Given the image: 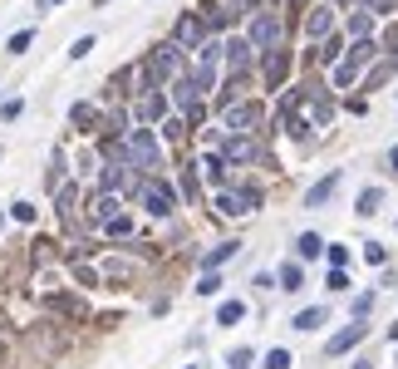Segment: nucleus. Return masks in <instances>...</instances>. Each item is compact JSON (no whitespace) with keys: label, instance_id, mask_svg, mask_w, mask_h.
<instances>
[{"label":"nucleus","instance_id":"nucleus-1","mask_svg":"<svg viewBox=\"0 0 398 369\" xmlns=\"http://www.w3.org/2000/svg\"><path fill=\"white\" fill-rule=\"evenodd\" d=\"M123 163L128 168H163V148H158V138H153V128H133L128 133V143H123Z\"/></svg>","mask_w":398,"mask_h":369},{"label":"nucleus","instance_id":"nucleus-2","mask_svg":"<svg viewBox=\"0 0 398 369\" xmlns=\"http://www.w3.org/2000/svg\"><path fill=\"white\" fill-rule=\"evenodd\" d=\"M281 40H286V25H281V15H271V10H261V15L246 25V45L261 50V55H276Z\"/></svg>","mask_w":398,"mask_h":369},{"label":"nucleus","instance_id":"nucleus-3","mask_svg":"<svg viewBox=\"0 0 398 369\" xmlns=\"http://www.w3.org/2000/svg\"><path fill=\"white\" fill-rule=\"evenodd\" d=\"M138 202H143L153 217H168V212L177 207V192L163 183V178H148V183H138Z\"/></svg>","mask_w":398,"mask_h":369},{"label":"nucleus","instance_id":"nucleus-4","mask_svg":"<svg viewBox=\"0 0 398 369\" xmlns=\"http://www.w3.org/2000/svg\"><path fill=\"white\" fill-rule=\"evenodd\" d=\"M148 69H153V79H177V74H182V50H177L172 40H163V45L148 55Z\"/></svg>","mask_w":398,"mask_h":369},{"label":"nucleus","instance_id":"nucleus-5","mask_svg":"<svg viewBox=\"0 0 398 369\" xmlns=\"http://www.w3.org/2000/svg\"><path fill=\"white\" fill-rule=\"evenodd\" d=\"M261 118H266V103H236V108H226V133L246 138L261 128Z\"/></svg>","mask_w":398,"mask_h":369},{"label":"nucleus","instance_id":"nucleus-6","mask_svg":"<svg viewBox=\"0 0 398 369\" xmlns=\"http://www.w3.org/2000/svg\"><path fill=\"white\" fill-rule=\"evenodd\" d=\"M364 335H369V325H364V320H354V325H344L339 335H329V340H324V355H349Z\"/></svg>","mask_w":398,"mask_h":369},{"label":"nucleus","instance_id":"nucleus-7","mask_svg":"<svg viewBox=\"0 0 398 369\" xmlns=\"http://www.w3.org/2000/svg\"><path fill=\"white\" fill-rule=\"evenodd\" d=\"M172 45L177 50H201V15H182L172 25Z\"/></svg>","mask_w":398,"mask_h":369},{"label":"nucleus","instance_id":"nucleus-8","mask_svg":"<svg viewBox=\"0 0 398 369\" xmlns=\"http://www.w3.org/2000/svg\"><path fill=\"white\" fill-rule=\"evenodd\" d=\"M339 183H344V173H339V168H334V173H324L320 183L305 192V207H324V202H329V197L339 192Z\"/></svg>","mask_w":398,"mask_h":369},{"label":"nucleus","instance_id":"nucleus-9","mask_svg":"<svg viewBox=\"0 0 398 369\" xmlns=\"http://www.w3.org/2000/svg\"><path fill=\"white\" fill-rule=\"evenodd\" d=\"M256 153H261V148H256L251 138H236V133H231V138L221 143V158H226V163H251Z\"/></svg>","mask_w":398,"mask_h":369},{"label":"nucleus","instance_id":"nucleus-10","mask_svg":"<svg viewBox=\"0 0 398 369\" xmlns=\"http://www.w3.org/2000/svg\"><path fill=\"white\" fill-rule=\"evenodd\" d=\"M286 69H291V55H286V50L266 55V89H281V84H286Z\"/></svg>","mask_w":398,"mask_h":369},{"label":"nucleus","instance_id":"nucleus-11","mask_svg":"<svg viewBox=\"0 0 398 369\" xmlns=\"http://www.w3.org/2000/svg\"><path fill=\"white\" fill-rule=\"evenodd\" d=\"M221 55H226V64H231L236 74L251 64V45H246V40H226V45H221Z\"/></svg>","mask_w":398,"mask_h":369},{"label":"nucleus","instance_id":"nucleus-12","mask_svg":"<svg viewBox=\"0 0 398 369\" xmlns=\"http://www.w3.org/2000/svg\"><path fill=\"white\" fill-rule=\"evenodd\" d=\"M236 251H241V242H221V246H211V251L201 256V266H206V271H216V266H226Z\"/></svg>","mask_w":398,"mask_h":369},{"label":"nucleus","instance_id":"nucleus-13","mask_svg":"<svg viewBox=\"0 0 398 369\" xmlns=\"http://www.w3.org/2000/svg\"><path fill=\"white\" fill-rule=\"evenodd\" d=\"M291 325H295V330H320V325H324V305H305V310H295Z\"/></svg>","mask_w":398,"mask_h":369},{"label":"nucleus","instance_id":"nucleus-14","mask_svg":"<svg viewBox=\"0 0 398 369\" xmlns=\"http://www.w3.org/2000/svg\"><path fill=\"white\" fill-rule=\"evenodd\" d=\"M118 207H123L118 197H108V192H99V197H94V222H103V227H108V222L118 217Z\"/></svg>","mask_w":398,"mask_h":369},{"label":"nucleus","instance_id":"nucleus-15","mask_svg":"<svg viewBox=\"0 0 398 369\" xmlns=\"http://www.w3.org/2000/svg\"><path fill=\"white\" fill-rule=\"evenodd\" d=\"M329 30H334V10H329V5L310 10V35H329Z\"/></svg>","mask_w":398,"mask_h":369},{"label":"nucleus","instance_id":"nucleus-16","mask_svg":"<svg viewBox=\"0 0 398 369\" xmlns=\"http://www.w3.org/2000/svg\"><path fill=\"white\" fill-rule=\"evenodd\" d=\"M163 108H168V98H163V93H148V98L138 103V118L153 123V118H163Z\"/></svg>","mask_w":398,"mask_h":369},{"label":"nucleus","instance_id":"nucleus-17","mask_svg":"<svg viewBox=\"0 0 398 369\" xmlns=\"http://www.w3.org/2000/svg\"><path fill=\"white\" fill-rule=\"evenodd\" d=\"M69 118H74V128H84V133H89V128L99 123V108H94V103H74V108H69Z\"/></svg>","mask_w":398,"mask_h":369},{"label":"nucleus","instance_id":"nucleus-18","mask_svg":"<svg viewBox=\"0 0 398 369\" xmlns=\"http://www.w3.org/2000/svg\"><path fill=\"white\" fill-rule=\"evenodd\" d=\"M201 173H206V183H226V158L221 153H206L201 158Z\"/></svg>","mask_w":398,"mask_h":369},{"label":"nucleus","instance_id":"nucleus-19","mask_svg":"<svg viewBox=\"0 0 398 369\" xmlns=\"http://www.w3.org/2000/svg\"><path fill=\"white\" fill-rule=\"evenodd\" d=\"M379 207H384V192H379V187H364V192H359V207H354V212H359V217H374Z\"/></svg>","mask_w":398,"mask_h":369},{"label":"nucleus","instance_id":"nucleus-20","mask_svg":"<svg viewBox=\"0 0 398 369\" xmlns=\"http://www.w3.org/2000/svg\"><path fill=\"white\" fill-rule=\"evenodd\" d=\"M49 305H54L59 315H74V320H79V315H89V305H84V300H74V295H49Z\"/></svg>","mask_w":398,"mask_h":369},{"label":"nucleus","instance_id":"nucleus-21","mask_svg":"<svg viewBox=\"0 0 398 369\" xmlns=\"http://www.w3.org/2000/svg\"><path fill=\"white\" fill-rule=\"evenodd\" d=\"M295 251H300V256H305V261H310V256H320V251H324V242H320V232H300V237H295Z\"/></svg>","mask_w":398,"mask_h":369},{"label":"nucleus","instance_id":"nucleus-22","mask_svg":"<svg viewBox=\"0 0 398 369\" xmlns=\"http://www.w3.org/2000/svg\"><path fill=\"white\" fill-rule=\"evenodd\" d=\"M246 315V300H221V310H216V325H236Z\"/></svg>","mask_w":398,"mask_h":369},{"label":"nucleus","instance_id":"nucleus-23","mask_svg":"<svg viewBox=\"0 0 398 369\" xmlns=\"http://www.w3.org/2000/svg\"><path fill=\"white\" fill-rule=\"evenodd\" d=\"M276 280H281L276 290H300V285H305V271H300L295 261H291V266H281V276H276Z\"/></svg>","mask_w":398,"mask_h":369},{"label":"nucleus","instance_id":"nucleus-24","mask_svg":"<svg viewBox=\"0 0 398 369\" xmlns=\"http://www.w3.org/2000/svg\"><path fill=\"white\" fill-rule=\"evenodd\" d=\"M286 123H291V138H295V143H310V138H315V133H310V123L300 118L295 108H286Z\"/></svg>","mask_w":398,"mask_h":369},{"label":"nucleus","instance_id":"nucleus-25","mask_svg":"<svg viewBox=\"0 0 398 369\" xmlns=\"http://www.w3.org/2000/svg\"><path fill=\"white\" fill-rule=\"evenodd\" d=\"M216 212H226V217H241L246 207H241V197H236V192H216Z\"/></svg>","mask_w":398,"mask_h":369},{"label":"nucleus","instance_id":"nucleus-26","mask_svg":"<svg viewBox=\"0 0 398 369\" xmlns=\"http://www.w3.org/2000/svg\"><path fill=\"white\" fill-rule=\"evenodd\" d=\"M30 45H35V30H15V35H10V45H5V50H10V55H25V50H30Z\"/></svg>","mask_w":398,"mask_h":369},{"label":"nucleus","instance_id":"nucleus-27","mask_svg":"<svg viewBox=\"0 0 398 369\" xmlns=\"http://www.w3.org/2000/svg\"><path fill=\"white\" fill-rule=\"evenodd\" d=\"M369 25H374V15L364 10V15H354V20H349V35H354V40H369Z\"/></svg>","mask_w":398,"mask_h":369},{"label":"nucleus","instance_id":"nucleus-28","mask_svg":"<svg viewBox=\"0 0 398 369\" xmlns=\"http://www.w3.org/2000/svg\"><path fill=\"white\" fill-rule=\"evenodd\" d=\"M74 197H79L74 187H59V197H54V207H59V217H69V212H74Z\"/></svg>","mask_w":398,"mask_h":369},{"label":"nucleus","instance_id":"nucleus-29","mask_svg":"<svg viewBox=\"0 0 398 369\" xmlns=\"http://www.w3.org/2000/svg\"><path fill=\"white\" fill-rule=\"evenodd\" d=\"M251 360H256L251 350H231V355H226V369H251Z\"/></svg>","mask_w":398,"mask_h":369},{"label":"nucleus","instance_id":"nucleus-30","mask_svg":"<svg viewBox=\"0 0 398 369\" xmlns=\"http://www.w3.org/2000/svg\"><path fill=\"white\" fill-rule=\"evenodd\" d=\"M266 369H291V350H266Z\"/></svg>","mask_w":398,"mask_h":369},{"label":"nucleus","instance_id":"nucleus-31","mask_svg":"<svg viewBox=\"0 0 398 369\" xmlns=\"http://www.w3.org/2000/svg\"><path fill=\"white\" fill-rule=\"evenodd\" d=\"M89 50H94V35H79V40H74V45H69V59H84V55H89Z\"/></svg>","mask_w":398,"mask_h":369},{"label":"nucleus","instance_id":"nucleus-32","mask_svg":"<svg viewBox=\"0 0 398 369\" xmlns=\"http://www.w3.org/2000/svg\"><path fill=\"white\" fill-rule=\"evenodd\" d=\"M20 113H25V103H20V98H5V103H0V118H5V123H15Z\"/></svg>","mask_w":398,"mask_h":369},{"label":"nucleus","instance_id":"nucleus-33","mask_svg":"<svg viewBox=\"0 0 398 369\" xmlns=\"http://www.w3.org/2000/svg\"><path fill=\"white\" fill-rule=\"evenodd\" d=\"M216 290H221V276H216V271H206V276L197 280V295H216Z\"/></svg>","mask_w":398,"mask_h":369},{"label":"nucleus","instance_id":"nucleus-34","mask_svg":"<svg viewBox=\"0 0 398 369\" xmlns=\"http://www.w3.org/2000/svg\"><path fill=\"white\" fill-rule=\"evenodd\" d=\"M339 50H344V40H339V35H334V40H324V50H320V64H329Z\"/></svg>","mask_w":398,"mask_h":369},{"label":"nucleus","instance_id":"nucleus-35","mask_svg":"<svg viewBox=\"0 0 398 369\" xmlns=\"http://www.w3.org/2000/svg\"><path fill=\"white\" fill-rule=\"evenodd\" d=\"M128 232H133V222H128V217H123V212H118V217H113V222H108V237H128Z\"/></svg>","mask_w":398,"mask_h":369},{"label":"nucleus","instance_id":"nucleus-36","mask_svg":"<svg viewBox=\"0 0 398 369\" xmlns=\"http://www.w3.org/2000/svg\"><path fill=\"white\" fill-rule=\"evenodd\" d=\"M364 261H369V266H384V246H379V242H364Z\"/></svg>","mask_w":398,"mask_h":369},{"label":"nucleus","instance_id":"nucleus-37","mask_svg":"<svg viewBox=\"0 0 398 369\" xmlns=\"http://www.w3.org/2000/svg\"><path fill=\"white\" fill-rule=\"evenodd\" d=\"M10 217H15V222H35V207H30V202H15Z\"/></svg>","mask_w":398,"mask_h":369},{"label":"nucleus","instance_id":"nucleus-38","mask_svg":"<svg viewBox=\"0 0 398 369\" xmlns=\"http://www.w3.org/2000/svg\"><path fill=\"white\" fill-rule=\"evenodd\" d=\"M329 266L344 271V266H349V251H344V246H329Z\"/></svg>","mask_w":398,"mask_h":369},{"label":"nucleus","instance_id":"nucleus-39","mask_svg":"<svg viewBox=\"0 0 398 369\" xmlns=\"http://www.w3.org/2000/svg\"><path fill=\"white\" fill-rule=\"evenodd\" d=\"M182 128H187L182 118H168V123H163V133H168V138H182Z\"/></svg>","mask_w":398,"mask_h":369},{"label":"nucleus","instance_id":"nucleus-40","mask_svg":"<svg viewBox=\"0 0 398 369\" xmlns=\"http://www.w3.org/2000/svg\"><path fill=\"white\" fill-rule=\"evenodd\" d=\"M369 305H374V295H359V300H354V320H364V315H369Z\"/></svg>","mask_w":398,"mask_h":369},{"label":"nucleus","instance_id":"nucleus-41","mask_svg":"<svg viewBox=\"0 0 398 369\" xmlns=\"http://www.w3.org/2000/svg\"><path fill=\"white\" fill-rule=\"evenodd\" d=\"M329 290H349V276L344 271H329Z\"/></svg>","mask_w":398,"mask_h":369},{"label":"nucleus","instance_id":"nucleus-42","mask_svg":"<svg viewBox=\"0 0 398 369\" xmlns=\"http://www.w3.org/2000/svg\"><path fill=\"white\" fill-rule=\"evenodd\" d=\"M389 168H394V173H398V148H389Z\"/></svg>","mask_w":398,"mask_h":369},{"label":"nucleus","instance_id":"nucleus-43","mask_svg":"<svg viewBox=\"0 0 398 369\" xmlns=\"http://www.w3.org/2000/svg\"><path fill=\"white\" fill-rule=\"evenodd\" d=\"M354 369H374V360H354Z\"/></svg>","mask_w":398,"mask_h":369},{"label":"nucleus","instance_id":"nucleus-44","mask_svg":"<svg viewBox=\"0 0 398 369\" xmlns=\"http://www.w3.org/2000/svg\"><path fill=\"white\" fill-rule=\"evenodd\" d=\"M49 5H59V0H40V10H49Z\"/></svg>","mask_w":398,"mask_h":369},{"label":"nucleus","instance_id":"nucleus-45","mask_svg":"<svg viewBox=\"0 0 398 369\" xmlns=\"http://www.w3.org/2000/svg\"><path fill=\"white\" fill-rule=\"evenodd\" d=\"M389 335H394V340H398V320H394V330H389Z\"/></svg>","mask_w":398,"mask_h":369},{"label":"nucleus","instance_id":"nucleus-46","mask_svg":"<svg viewBox=\"0 0 398 369\" xmlns=\"http://www.w3.org/2000/svg\"><path fill=\"white\" fill-rule=\"evenodd\" d=\"M291 5H295V10H300V5H305V0H291Z\"/></svg>","mask_w":398,"mask_h":369},{"label":"nucleus","instance_id":"nucleus-47","mask_svg":"<svg viewBox=\"0 0 398 369\" xmlns=\"http://www.w3.org/2000/svg\"><path fill=\"white\" fill-rule=\"evenodd\" d=\"M0 227H5V217H0Z\"/></svg>","mask_w":398,"mask_h":369},{"label":"nucleus","instance_id":"nucleus-48","mask_svg":"<svg viewBox=\"0 0 398 369\" xmlns=\"http://www.w3.org/2000/svg\"><path fill=\"white\" fill-rule=\"evenodd\" d=\"M187 369H197V365H187Z\"/></svg>","mask_w":398,"mask_h":369},{"label":"nucleus","instance_id":"nucleus-49","mask_svg":"<svg viewBox=\"0 0 398 369\" xmlns=\"http://www.w3.org/2000/svg\"><path fill=\"white\" fill-rule=\"evenodd\" d=\"M339 5H344V0H339Z\"/></svg>","mask_w":398,"mask_h":369},{"label":"nucleus","instance_id":"nucleus-50","mask_svg":"<svg viewBox=\"0 0 398 369\" xmlns=\"http://www.w3.org/2000/svg\"><path fill=\"white\" fill-rule=\"evenodd\" d=\"M99 5H103V0H99Z\"/></svg>","mask_w":398,"mask_h":369}]
</instances>
